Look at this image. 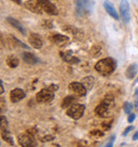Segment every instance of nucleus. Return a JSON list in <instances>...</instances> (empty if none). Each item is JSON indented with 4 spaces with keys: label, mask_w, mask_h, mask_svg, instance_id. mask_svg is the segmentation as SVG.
I'll return each mask as SVG.
<instances>
[{
    "label": "nucleus",
    "mask_w": 138,
    "mask_h": 147,
    "mask_svg": "<svg viewBox=\"0 0 138 147\" xmlns=\"http://www.w3.org/2000/svg\"><path fill=\"white\" fill-rule=\"evenodd\" d=\"M117 63L113 58H106V59L100 60L97 64H96V70L99 74H101L102 76H109L111 74L114 73V70L116 69Z\"/></svg>",
    "instance_id": "obj_1"
},
{
    "label": "nucleus",
    "mask_w": 138,
    "mask_h": 147,
    "mask_svg": "<svg viewBox=\"0 0 138 147\" xmlns=\"http://www.w3.org/2000/svg\"><path fill=\"white\" fill-rule=\"evenodd\" d=\"M76 14L79 17H84L91 13L94 7V0H74Z\"/></svg>",
    "instance_id": "obj_2"
},
{
    "label": "nucleus",
    "mask_w": 138,
    "mask_h": 147,
    "mask_svg": "<svg viewBox=\"0 0 138 147\" xmlns=\"http://www.w3.org/2000/svg\"><path fill=\"white\" fill-rule=\"evenodd\" d=\"M84 110H85V106L81 105V103H74L71 107H69V109L67 110V115L69 117L73 118V119H79L83 116Z\"/></svg>",
    "instance_id": "obj_3"
},
{
    "label": "nucleus",
    "mask_w": 138,
    "mask_h": 147,
    "mask_svg": "<svg viewBox=\"0 0 138 147\" xmlns=\"http://www.w3.org/2000/svg\"><path fill=\"white\" fill-rule=\"evenodd\" d=\"M120 16L124 24H129L131 20V13H130V4L127 0H121L120 2Z\"/></svg>",
    "instance_id": "obj_4"
},
{
    "label": "nucleus",
    "mask_w": 138,
    "mask_h": 147,
    "mask_svg": "<svg viewBox=\"0 0 138 147\" xmlns=\"http://www.w3.org/2000/svg\"><path fill=\"white\" fill-rule=\"evenodd\" d=\"M54 98L53 91L49 88H43L36 94V99L38 102H50Z\"/></svg>",
    "instance_id": "obj_5"
},
{
    "label": "nucleus",
    "mask_w": 138,
    "mask_h": 147,
    "mask_svg": "<svg viewBox=\"0 0 138 147\" xmlns=\"http://www.w3.org/2000/svg\"><path fill=\"white\" fill-rule=\"evenodd\" d=\"M18 143L20 146L23 147H33L36 146V141L34 140V136L30 133H22L18 136Z\"/></svg>",
    "instance_id": "obj_6"
},
{
    "label": "nucleus",
    "mask_w": 138,
    "mask_h": 147,
    "mask_svg": "<svg viewBox=\"0 0 138 147\" xmlns=\"http://www.w3.org/2000/svg\"><path fill=\"white\" fill-rule=\"evenodd\" d=\"M40 7L43 9V11L48 13L49 15H58V11L56 7L49 0H36Z\"/></svg>",
    "instance_id": "obj_7"
},
{
    "label": "nucleus",
    "mask_w": 138,
    "mask_h": 147,
    "mask_svg": "<svg viewBox=\"0 0 138 147\" xmlns=\"http://www.w3.org/2000/svg\"><path fill=\"white\" fill-rule=\"evenodd\" d=\"M69 90L74 93L76 96H85L87 93V88L84 86L82 82H71L69 84Z\"/></svg>",
    "instance_id": "obj_8"
},
{
    "label": "nucleus",
    "mask_w": 138,
    "mask_h": 147,
    "mask_svg": "<svg viewBox=\"0 0 138 147\" xmlns=\"http://www.w3.org/2000/svg\"><path fill=\"white\" fill-rule=\"evenodd\" d=\"M109 112V102L107 100H104L102 101L99 106H97L96 108V114L101 116V117H105L107 116V114Z\"/></svg>",
    "instance_id": "obj_9"
},
{
    "label": "nucleus",
    "mask_w": 138,
    "mask_h": 147,
    "mask_svg": "<svg viewBox=\"0 0 138 147\" xmlns=\"http://www.w3.org/2000/svg\"><path fill=\"white\" fill-rule=\"evenodd\" d=\"M25 7L27 10L33 12V13H36V14H40L43 9L40 7V5L38 4L37 1H34V0H28L25 2Z\"/></svg>",
    "instance_id": "obj_10"
},
{
    "label": "nucleus",
    "mask_w": 138,
    "mask_h": 147,
    "mask_svg": "<svg viewBox=\"0 0 138 147\" xmlns=\"http://www.w3.org/2000/svg\"><path fill=\"white\" fill-rule=\"evenodd\" d=\"M25 97V93L21 88H14L13 91L10 93V98L13 102H18L21 99H23Z\"/></svg>",
    "instance_id": "obj_11"
},
{
    "label": "nucleus",
    "mask_w": 138,
    "mask_h": 147,
    "mask_svg": "<svg viewBox=\"0 0 138 147\" xmlns=\"http://www.w3.org/2000/svg\"><path fill=\"white\" fill-rule=\"evenodd\" d=\"M51 40L54 44H56L60 47H64L69 43V37L63 35V34H54L51 36Z\"/></svg>",
    "instance_id": "obj_12"
},
{
    "label": "nucleus",
    "mask_w": 138,
    "mask_h": 147,
    "mask_svg": "<svg viewBox=\"0 0 138 147\" xmlns=\"http://www.w3.org/2000/svg\"><path fill=\"white\" fill-rule=\"evenodd\" d=\"M29 43L32 47L40 49L43 47V40L40 38V36L37 33H31L29 35Z\"/></svg>",
    "instance_id": "obj_13"
},
{
    "label": "nucleus",
    "mask_w": 138,
    "mask_h": 147,
    "mask_svg": "<svg viewBox=\"0 0 138 147\" xmlns=\"http://www.w3.org/2000/svg\"><path fill=\"white\" fill-rule=\"evenodd\" d=\"M104 9H105V11L109 14V16H112L115 19H119V15H118V13L116 11V7H114L113 3L111 1H109V0L104 1Z\"/></svg>",
    "instance_id": "obj_14"
},
{
    "label": "nucleus",
    "mask_w": 138,
    "mask_h": 147,
    "mask_svg": "<svg viewBox=\"0 0 138 147\" xmlns=\"http://www.w3.org/2000/svg\"><path fill=\"white\" fill-rule=\"evenodd\" d=\"M7 22H9L11 26H13L14 28H16V29L18 30V31L21 34H23V35H25V34H27L25 27L22 26L21 24H20V22H19L17 19H15L14 17H7Z\"/></svg>",
    "instance_id": "obj_15"
},
{
    "label": "nucleus",
    "mask_w": 138,
    "mask_h": 147,
    "mask_svg": "<svg viewBox=\"0 0 138 147\" xmlns=\"http://www.w3.org/2000/svg\"><path fill=\"white\" fill-rule=\"evenodd\" d=\"M22 59L25 63L31 64V65H35V64H38L40 62V59H37L35 55L30 53V52H22Z\"/></svg>",
    "instance_id": "obj_16"
},
{
    "label": "nucleus",
    "mask_w": 138,
    "mask_h": 147,
    "mask_svg": "<svg viewBox=\"0 0 138 147\" xmlns=\"http://www.w3.org/2000/svg\"><path fill=\"white\" fill-rule=\"evenodd\" d=\"M137 71H138V66L137 64H131L130 66L127 67V71H125V76H127V79H133L135 78V76L137 75Z\"/></svg>",
    "instance_id": "obj_17"
},
{
    "label": "nucleus",
    "mask_w": 138,
    "mask_h": 147,
    "mask_svg": "<svg viewBox=\"0 0 138 147\" xmlns=\"http://www.w3.org/2000/svg\"><path fill=\"white\" fill-rule=\"evenodd\" d=\"M7 64L9 67L15 68V67H17L19 65V60L15 55H9L7 58Z\"/></svg>",
    "instance_id": "obj_18"
},
{
    "label": "nucleus",
    "mask_w": 138,
    "mask_h": 147,
    "mask_svg": "<svg viewBox=\"0 0 138 147\" xmlns=\"http://www.w3.org/2000/svg\"><path fill=\"white\" fill-rule=\"evenodd\" d=\"M1 136L5 142L10 144V145H14V140H13V136H11V133L7 131V129H3L1 130Z\"/></svg>",
    "instance_id": "obj_19"
},
{
    "label": "nucleus",
    "mask_w": 138,
    "mask_h": 147,
    "mask_svg": "<svg viewBox=\"0 0 138 147\" xmlns=\"http://www.w3.org/2000/svg\"><path fill=\"white\" fill-rule=\"evenodd\" d=\"M74 101H76V97L73 96H67L64 98L62 102V108H69L71 107L72 105H74Z\"/></svg>",
    "instance_id": "obj_20"
},
{
    "label": "nucleus",
    "mask_w": 138,
    "mask_h": 147,
    "mask_svg": "<svg viewBox=\"0 0 138 147\" xmlns=\"http://www.w3.org/2000/svg\"><path fill=\"white\" fill-rule=\"evenodd\" d=\"M63 30H64V31H67V32H69V33H71L72 35H74V36L81 37L82 35H83L81 31H79L78 29H76V28H73V27H71V26L63 27Z\"/></svg>",
    "instance_id": "obj_21"
},
{
    "label": "nucleus",
    "mask_w": 138,
    "mask_h": 147,
    "mask_svg": "<svg viewBox=\"0 0 138 147\" xmlns=\"http://www.w3.org/2000/svg\"><path fill=\"white\" fill-rule=\"evenodd\" d=\"M81 82L83 83L84 86H85V88H87V90H90V88H92V86H94V78L89 76V77L83 78Z\"/></svg>",
    "instance_id": "obj_22"
},
{
    "label": "nucleus",
    "mask_w": 138,
    "mask_h": 147,
    "mask_svg": "<svg viewBox=\"0 0 138 147\" xmlns=\"http://www.w3.org/2000/svg\"><path fill=\"white\" fill-rule=\"evenodd\" d=\"M63 57V60L64 61H66V62L70 63V64H76V63L79 62V59H76V58H74V57H72V55H67V53H61Z\"/></svg>",
    "instance_id": "obj_23"
},
{
    "label": "nucleus",
    "mask_w": 138,
    "mask_h": 147,
    "mask_svg": "<svg viewBox=\"0 0 138 147\" xmlns=\"http://www.w3.org/2000/svg\"><path fill=\"white\" fill-rule=\"evenodd\" d=\"M90 53L92 57H99V55L102 53L101 46H100V45H94V47L90 49Z\"/></svg>",
    "instance_id": "obj_24"
},
{
    "label": "nucleus",
    "mask_w": 138,
    "mask_h": 147,
    "mask_svg": "<svg viewBox=\"0 0 138 147\" xmlns=\"http://www.w3.org/2000/svg\"><path fill=\"white\" fill-rule=\"evenodd\" d=\"M133 108H134V106H133V105H132L131 102L127 101V102L124 103V113L131 114L132 110H133Z\"/></svg>",
    "instance_id": "obj_25"
},
{
    "label": "nucleus",
    "mask_w": 138,
    "mask_h": 147,
    "mask_svg": "<svg viewBox=\"0 0 138 147\" xmlns=\"http://www.w3.org/2000/svg\"><path fill=\"white\" fill-rule=\"evenodd\" d=\"M12 38H13V40H14L15 42V44L16 45H18L19 47H22V48H25V49H28V48H29V46H27V45L25 44H23V43H22V42H20V40H17V38H16V37L15 36H11Z\"/></svg>",
    "instance_id": "obj_26"
},
{
    "label": "nucleus",
    "mask_w": 138,
    "mask_h": 147,
    "mask_svg": "<svg viewBox=\"0 0 138 147\" xmlns=\"http://www.w3.org/2000/svg\"><path fill=\"white\" fill-rule=\"evenodd\" d=\"M112 124H113V119H109V121H103V123H102V127H103L104 130H109Z\"/></svg>",
    "instance_id": "obj_27"
},
{
    "label": "nucleus",
    "mask_w": 138,
    "mask_h": 147,
    "mask_svg": "<svg viewBox=\"0 0 138 147\" xmlns=\"http://www.w3.org/2000/svg\"><path fill=\"white\" fill-rule=\"evenodd\" d=\"M0 126H1V130L3 129H7V117L5 116H1V123H0Z\"/></svg>",
    "instance_id": "obj_28"
},
{
    "label": "nucleus",
    "mask_w": 138,
    "mask_h": 147,
    "mask_svg": "<svg viewBox=\"0 0 138 147\" xmlns=\"http://www.w3.org/2000/svg\"><path fill=\"white\" fill-rule=\"evenodd\" d=\"M115 140H116V136H112L109 139V141L106 142V144L104 145V146H106V147H112L114 145V142H115Z\"/></svg>",
    "instance_id": "obj_29"
},
{
    "label": "nucleus",
    "mask_w": 138,
    "mask_h": 147,
    "mask_svg": "<svg viewBox=\"0 0 138 147\" xmlns=\"http://www.w3.org/2000/svg\"><path fill=\"white\" fill-rule=\"evenodd\" d=\"M89 134H90V136H99V138H101V136H104V134H103V132H102V131H100V130H98V129L90 131V133H89Z\"/></svg>",
    "instance_id": "obj_30"
},
{
    "label": "nucleus",
    "mask_w": 138,
    "mask_h": 147,
    "mask_svg": "<svg viewBox=\"0 0 138 147\" xmlns=\"http://www.w3.org/2000/svg\"><path fill=\"white\" fill-rule=\"evenodd\" d=\"M134 99H135V107L138 108V88L135 90L134 93Z\"/></svg>",
    "instance_id": "obj_31"
},
{
    "label": "nucleus",
    "mask_w": 138,
    "mask_h": 147,
    "mask_svg": "<svg viewBox=\"0 0 138 147\" xmlns=\"http://www.w3.org/2000/svg\"><path fill=\"white\" fill-rule=\"evenodd\" d=\"M53 139H54V136H44V138H42V139H40V141H42V142H47V141H51V140H53Z\"/></svg>",
    "instance_id": "obj_32"
},
{
    "label": "nucleus",
    "mask_w": 138,
    "mask_h": 147,
    "mask_svg": "<svg viewBox=\"0 0 138 147\" xmlns=\"http://www.w3.org/2000/svg\"><path fill=\"white\" fill-rule=\"evenodd\" d=\"M133 129H134V127H133V126H129V127H127V128L125 129V130H124L123 136H127V133H129V132H131V131H132V130H133Z\"/></svg>",
    "instance_id": "obj_33"
},
{
    "label": "nucleus",
    "mask_w": 138,
    "mask_h": 147,
    "mask_svg": "<svg viewBox=\"0 0 138 147\" xmlns=\"http://www.w3.org/2000/svg\"><path fill=\"white\" fill-rule=\"evenodd\" d=\"M135 117H136L135 114H130V115H129V118H127V121H129V123H133V121H135Z\"/></svg>",
    "instance_id": "obj_34"
},
{
    "label": "nucleus",
    "mask_w": 138,
    "mask_h": 147,
    "mask_svg": "<svg viewBox=\"0 0 138 147\" xmlns=\"http://www.w3.org/2000/svg\"><path fill=\"white\" fill-rule=\"evenodd\" d=\"M27 132L30 133V134H32V136H34V134L37 132V129L36 128H31V129H29Z\"/></svg>",
    "instance_id": "obj_35"
},
{
    "label": "nucleus",
    "mask_w": 138,
    "mask_h": 147,
    "mask_svg": "<svg viewBox=\"0 0 138 147\" xmlns=\"http://www.w3.org/2000/svg\"><path fill=\"white\" fill-rule=\"evenodd\" d=\"M48 88H49V90H51V91H56V90L58 88V86L56 84H51Z\"/></svg>",
    "instance_id": "obj_36"
},
{
    "label": "nucleus",
    "mask_w": 138,
    "mask_h": 147,
    "mask_svg": "<svg viewBox=\"0 0 138 147\" xmlns=\"http://www.w3.org/2000/svg\"><path fill=\"white\" fill-rule=\"evenodd\" d=\"M4 93V88H3V82L2 80L0 81V94H3Z\"/></svg>",
    "instance_id": "obj_37"
},
{
    "label": "nucleus",
    "mask_w": 138,
    "mask_h": 147,
    "mask_svg": "<svg viewBox=\"0 0 138 147\" xmlns=\"http://www.w3.org/2000/svg\"><path fill=\"white\" fill-rule=\"evenodd\" d=\"M138 140V131L133 136V141H137Z\"/></svg>",
    "instance_id": "obj_38"
},
{
    "label": "nucleus",
    "mask_w": 138,
    "mask_h": 147,
    "mask_svg": "<svg viewBox=\"0 0 138 147\" xmlns=\"http://www.w3.org/2000/svg\"><path fill=\"white\" fill-rule=\"evenodd\" d=\"M13 2H15V3L17 4H21V0H12Z\"/></svg>",
    "instance_id": "obj_39"
},
{
    "label": "nucleus",
    "mask_w": 138,
    "mask_h": 147,
    "mask_svg": "<svg viewBox=\"0 0 138 147\" xmlns=\"http://www.w3.org/2000/svg\"><path fill=\"white\" fill-rule=\"evenodd\" d=\"M137 81H138V79H137Z\"/></svg>",
    "instance_id": "obj_40"
}]
</instances>
